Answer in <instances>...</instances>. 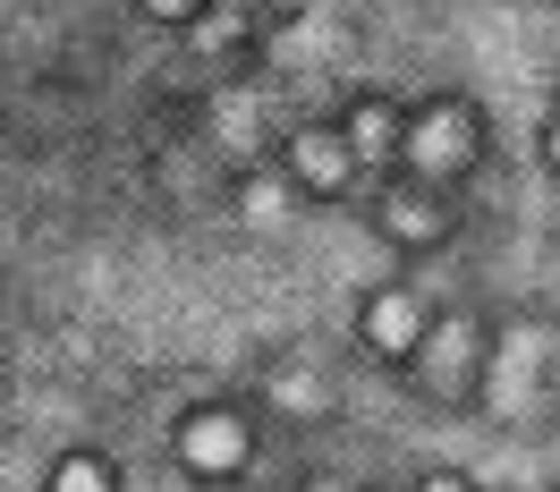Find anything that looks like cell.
<instances>
[{"label": "cell", "mask_w": 560, "mask_h": 492, "mask_svg": "<svg viewBox=\"0 0 560 492\" xmlns=\"http://www.w3.org/2000/svg\"><path fill=\"white\" fill-rule=\"evenodd\" d=\"M60 492H103V476H94V467H69V476H60Z\"/></svg>", "instance_id": "5"}, {"label": "cell", "mask_w": 560, "mask_h": 492, "mask_svg": "<svg viewBox=\"0 0 560 492\" xmlns=\"http://www.w3.org/2000/svg\"><path fill=\"white\" fill-rule=\"evenodd\" d=\"M349 153H390V110H357V137H349Z\"/></svg>", "instance_id": "4"}, {"label": "cell", "mask_w": 560, "mask_h": 492, "mask_svg": "<svg viewBox=\"0 0 560 492\" xmlns=\"http://www.w3.org/2000/svg\"><path fill=\"white\" fill-rule=\"evenodd\" d=\"M365 331H374V349H408L424 331V306L408 297V289H383L374 306H365Z\"/></svg>", "instance_id": "1"}, {"label": "cell", "mask_w": 560, "mask_h": 492, "mask_svg": "<svg viewBox=\"0 0 560 492\" xmlns=\"http://www.w3.org/2000/svg\"><path fill=\"white\" fill-rule=\"evenodd\" d=\"M187 458L221 476V467H238V433H230V424H187Z\"/></svg>", "instance_id": "3"}, {"label": "cell", "mask_w": 560, "mask_h": 492, "mask_svg": "<svg viewBox=\"0 0 560 492\" xmlns=\"http://www.w3.org/2000/svg\"><path fill=\"white\" fill-rule=\"evenodd\" d=\"M433 492H458V484H433Z\"/></svg>", "instance_id": "7"}, {"label": "cell", "mask_w": 560, "mask_h": 492, "mask_svg": "<svg viewBox=\"0 0 560 492\" xmlns=\"http://www.w3.org/2000/svg\"><path fill=\"white\" fill-rule=\"evenodd\" d=\"M153 9H187V0H153Z\"/></svg>", "instance_id": "6"}, {"label": "cell", "mask_w": 560, "mask_h": 492, "mask_svg": "<svg viewBox=\"0 0 560 492\" xmlns=\"http://www.w3.org/2000/svg\"><path fill=\"white\" fill-rule=\"evenodd\" d=\"M298 171H306V187H340L357 171V153L340 137H298Z\"/></svg>", "instance_id": "2"}]
</instances>
